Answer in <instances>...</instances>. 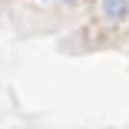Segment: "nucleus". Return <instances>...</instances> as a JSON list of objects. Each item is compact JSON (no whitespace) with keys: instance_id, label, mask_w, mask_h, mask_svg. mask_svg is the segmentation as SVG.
I'll list each match as a JSON object with an SVG mask.
<instances>
[{"instance_id":"f257e3e1","label":"nucleus","mask_w":129,"mask_h":129,"mask_svg":"<svg viewBox=\"0 0 129 129\" xmlns=\"http://www.w3.org/2000/svg\"><path fill=\"white\" fill-rule=\"evenodd\" d=\"M99 10L109 23H122L129 17V0H99Z\"/></svg>"},{"instance_id":"f03ea898","label":"nucleus","mask_w":129,"mask_h":129,"mask_svg":"<svg viewBox=\"0 0 129 129\" xmlns=\"http://www.w3.org/2000/svg\"><path fill=\"white\" fill-rule=\"evenodd\" d=\"M60 4H73V0H60Z\"/></svg>"}]
</instances>
